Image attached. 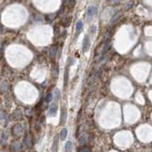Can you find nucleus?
<instances>
[{"mask_svg":"<svg viewBox=\"0 0 152 152\" xmlns=\"http://www.w3.org/2000/svg\"><path fill=\"white\" fill-rule=\"evenodd\" d=\"M65 152H72V143L70 141H68L65 145Z\"/></svg>","mask_w":152,"mask_h":152,"instance_id":"9b49d317","label":"nucleus"},{"mask_svg":"<svg viewBox=\"0 0 152 152\" xmlns=\"http://www.w3.org/2000/svg\"><path fill=\"white\" fill-rule=\"evenodd\" d=\"M97 12V8L96 6L94 5H91L87 9V13H86V16H87V21L88 23L91 22V21L93 20L94 15L96 14V13Z\"/></svg>","mask_w":152,"mask_h":152,"instance_id":"f257e3e1","label":"nucleus"},{"mask_svg":"<svg viewBox=\"0 0 152 152\" xmlns=\"http://www.w3.org/2000/svg\"><path fill=\"white\" fill-rule=\"evenodd\" d=\"M53 94L52 93H49L47 94V96L46 97V103H50L53 100Z\"/></svg>","mask_w":152,"mask_h":152,"instance_id":"2eb2a0df","label":"nucleus"},{"mask_svg":"<svg viewBox=\"0 0 152 152\" xmlns=\"http://www.w3.org/2000/svg\"><path fill=\"white\" fill-rule=\"evenodd\" d=\"M67 120V109L65 105L61 107V113H60V126H64L66 123Z\"/></svg>","mask_w":152,"mask_h":152,"instance_id":"39448f33","label":"nucleus"},{"mask_svg":"<svg viewBox=\"0 0 152 152\" xmlns=\"http://www.w3.org/2000/svg\"><path fill=\"white\" fill-rule=\"evenodd\" d=\"M72 60V58L69 59L68 63L66 64V66H65V72H64V88H66V86L68 85L69 77V68L73 64Z\"/></svg>","mask_w":152,"mask_h":152,"instance_id":"f03ea898","label":"nucleus"},{"mask_svg":"<svg viewBox=\"0 0 152 152\" xmlns=\"http://www.w3.org/2000/svg\"><path fill=\"white\" fill-rule=\"evenodd\" d=\"M22 132H23V129L20 124L15 125L12 129V132H13L14 136H19L22 133Z\"/></svg>","mask_w":152,"mask_h":152,"instance_id":"0eeeda50","label":"nucleus"},{"mask_svg":"<svg viewBox=\"0 0 152 152\" xmlns=\"http://www.w3.org/2000/svg\"><path fill=\"white\" fill-rule=\"evenodd\" d=\"M132 5H133V2H132V1H130V2H129L127 3L126 6V10L129 9V8H130L132 6Z\"/></svg>","mask_w":152,"mask_h":152,"instance_id":"6ab92c4d","label":"nucleus"},{"mask_svg":"<svg viewBox=\"0 0 152 152\" xmlns=\"http://www.w3.org/2000/svg\"><path fill=\"white\" fill-rule=\"evenodd\" d=\"M120 1H123V0H111V2H113V3H118V2H120Z\"/></svg>","mask_w":152,"mask_h":152,"instance_id":"412c9836","label":"nucleus"},{"mask_svg":"<svg viewBox=\"0 0 152 152\" xmlns=\"http://www.w3.org/2000/svg\"><path fill=\"white\" fill-rule=\"evenodd\" d=\"M121 15H122V14H121L120 12H118V13H116V14H114V16H113V18L111 19V24L116 22V21L121 17Z\"/></svg>","mask_w":152,"mask_h":152,"instance_id":"4468645a","label":"nucleus"},{"mask_svg":"<svg viewBox=\"0 0 152 152\" xmlns=\"http://www.w3.org/2000/svg\"><path fill=\"white\" fill-rule=\"evenodd\" d=\"M90 151H91L90 148H89L88 147H87V146H84V147L81 148L80 150H79V152H90Z\"/></svg>","mask_w":152,"mask_h":152,"instance_id":"dca6fc26","label":"nucleus"},{"mask_svg":"<svg viewBox=\"0 0 152 152\" xmlns=\"http://www.w3.org/2000/svg\"><path fill=\"white\" fill-rule=\"evenodd\" d=\"M86 142V136H83L81 139H80V144L81 145H84L85 144Z\"/></svg>","mask_w":152,"mask_h":152,"instance_id":"a211bd4d","label":"nucleus"},{"mask_svg":"<svg viewBox=\"0 0 152 152\" xmlns=\"http://www.w3.org/2000/svg\"><path fill=\"white\" fill-rule=\"evenodd\" d=\"M96 31H97V27H96V26H92L91 27V33L92 34H94L95 33H96Z\"/></svg>","mask_w":152,"mask_h":152,"instance_id":"aec40b11","label":"nucleus"},{"mask_svg":"<svg viewBox=\"0 0 152 152\" xmlns=\"http://www.w3.org/2000/svg\"><path fill=\"white\" fill-rule=\"evenodd\" d=\"M82 29H83V22H82L81 20H79V21H78L77 23H76V27H75V30H76L75 37H77L79 35V33L81 32Z\"/></svg>","mask_w":152,"mask_h":152,"instance_id":"6e6552de","label":"nucleus"},{"mask_svg":"<svg viewBox=\"0 0 152 152\" xmlns=\"http://www.w3.org/2000/svg\"><path fill=\"white\" fill-rule=\"evenodd\" d=\"M54 95H55V97H54V101L55 102H59V100L61 99V94H60V91H59V89H56L55 90V91H54Z\"/></svg>","mask_w":152,"mask_h":152,"instance_id":"9d476101","label":"nucleus"},{"mask_svg":"<svg viewBox=\"0 0 152 152\" xmlns=\"http://www.w3.org/2000/svg\"><path fill=\"white\" fill-rule=\"evenodd\" d=\"M67 135H68L67 129L66 128H63L60 131V133H59V139H61V141H65L66 137H67Z\"/></svg>","mask_w":152,"mask_h":152,"instance_id":"1a4fd4ad","label":"nucleus"},{"mask_svg":"<svg viewBox=\"0 0 152 152\" xmlns=\"http://www.w3.org/2000/svg\"><path fill=\"white\" fill-rule=\"evenodd\" d=\"M59 136L56 135L53 138V144L51 146V152H58V148H59Z\"/></svg>","mask_w":152,"mask_h":152,"instance_id":"423d86ee","label":"nucleus"},{"mask_svg":"<svg viewBox=\"0 0 152 152\" xmlns=\"http://www.w3.org/2000/svg\"><path fill=\"white\" fill-rule=\"evenodd\" d=\"M57 110H58V103L57 102H53L50 104L49 110H48V116L49 117H53L55 116L56 115L57 113Z\"/></svg>","mask_w":152,"mask_h":152,"instance_id":"7ed1b4c3","label":"nucleus"},{"mask_svg":"<svg viewBox=\"0 0 152 152\" xmlns=\"http://www.w3.org/2000/svg\"><path fill=\"white\" fill-rule=\"evenodd\" d=\"M66 2H67V5H69V6H74L75 4V0H65Z\"/></svg>","mask_w":152,"mask_h":152,"instance_id":"f3484780","label":"nucleus"},{"mask_svg":"<svg viewBox=\"0 0 152 152\" xmlns=\"http://www.w3.org/2000/svg\"><path fill=\"white\" fill-rule=\"evenodd\" d=\"M56 52H57V47H56V46H53V47L50 49L49 53V56H50L51 58L55 57V56H56Z\"/></svg>","mask_w":152,"mask_h":152,"instance_id":"ddd939ff","label":"nucleus"},{"mask_svg":"<svg viewBox=\"0 0 152 152\" xmlns=\"http://www.w3.org/2000/svg\"><path fill=\"white\" fill-rule=\"evenodd\" d=\"M110 42H107V43L104 45L103 49H102V51H101V54H102V55L105 54V53L110 49Z\"/></svg>","mask_w":152,"mask_h":152,"instance_id":"f8f14e48","label":"nucleus"},{"mask_svg":"<svg viewBox=\"0 0 152 152\" xmlns=\"http://www.w3.org/2000/svg\"><path fill=\"white\" fill-rule=\"evenodd\" d=\"M90 46H91V40L88 35H85L83 40V43H82V51L84 53H87L89 49H90Z\"/></svg>","mask_w":152,"mask_h":152,"instance_id":"20e7f679","label":"nucleus"}]
</instances>
